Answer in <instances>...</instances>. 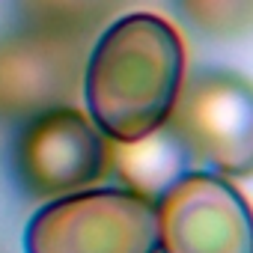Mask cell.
Masks as SVG:
<instances>
[{"label": "cell", "instance_id": "5", "mask_svg": "<svg viewBox=\"0 0 253 253\" xmlns=\"http://www.w3.org/2000/svg\"><path fill=\"white\" fill-rule=\"evenodd\" d=\"M86 63V36L18 21L0 33V122H24L72 104Z\"/></svg>", "mask_w": 253, "mask_h": 253}, {"label": "cell", "instance_id": "6", "mask_svg": "<svg viewBox=\"0 0 253 253\" xmlns=\"http://www.w3.org/2000/svg\"><path fill=\"white\" fill-rule=\"evenodd\" d=\"M158 253H253V206L211 170H188L158 200Z\"/></svg>", "mask_w": 253, "mask_h": 253}, {"label": "cell", "instance_id": "4", "mask_svg": "<svg viewBox=\"0 0 253 253\" xmlns=\"http://www.w3.org/2000/svg\"><path fill=\"white\" fill-rule=\"evenodd\" d=\"M167 125L194 167L226 179H253V81L241 72L185 75Z\"/></svg>", "mask_w": 253, "mask_h": 253}, {"label": "cell", "instance_id": "2", "mask_svg": "<svg viewBox=\"0 0 253 253\" xmlns=\"http://www.w3.org/2000/svg\"><path fill=\"white\" fill-rule=\"evenodd\" d=\"M9 173L27 200H57L86 191L113 173V143L86 110L60 104L24 122L9 143Z\"/></svg>", "mask_w": 253, "mask_h": 253}, {"label": "cell", "instance_id": "8", "mask_svg": "<svg viewBox=\"0 0 253 253\" xmlns=\"http://www.w3.org/2000/svg\"><path fill=\"white\" fill-rule=\"evenodd\" d=\"M119 3L122 0H18V12L27 24L89 36Z\"/></svg>", "mask_w": 253, "mask_h": 253}, {"label": "cell", "instance_id": "3", "mask_svg": "<svg viewBox=\"0 0 253 253\" xmlns=\"http://www.w3.org/2000/svg\"><path fill=\"white\" fill-rule=\"evenodd\" d=\"M24 253H158L155 200L131 188L48 200L27 220Z\"/></svg>", "mask_w": 253, "mask_h": 253}, {"label": "cell", "instance_id": "9", "mask_svg": "<svg viewBox=\"0 0 253 253\" xmlns=\"http://www.w3.org/2000/svg\"><path fill=\"white\" fill-rule=\"evenodd\" d=\"M176 9L209 39H235L253 30V0H176Z\"/></svg>", "mask_w": 253, "mask_h": 253}, {"label": "cell", "instance_id": "7", "mask_svg": "<svg viewBox=\"0 0 253 253\" xmlns=\"http://www.w3.org/2000/svg\"><path fill=\"white\" fill-rule=\"evenodd\" d=\"M113 170L125 182L122 188H131L149 200H158L179 176L194 170V161L182 140L170 131L164 122L158 131L134 143H113Z\"/></svg>", "mask_w": 253, "mask_h": 253}, {"label": "cell", "instance_id": "1", "mask_svg": "<svg viewBox=\"0 0 253 253\" xmlns=\"http://www.w3.org/2000/svg\"><path fill=\"white\" fill-rule=\"evenodd\" d=\"M188 57L182 33L155 12L110 21L84 63L86 116L110 143H134L170 119Z\"/></svg>", "mask_w": 253, "mask_h": 253}]
</instances>
